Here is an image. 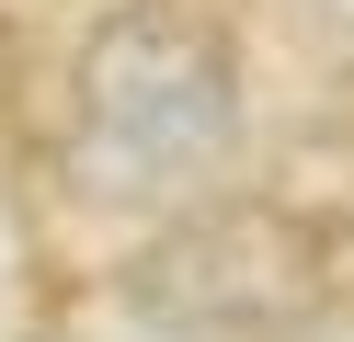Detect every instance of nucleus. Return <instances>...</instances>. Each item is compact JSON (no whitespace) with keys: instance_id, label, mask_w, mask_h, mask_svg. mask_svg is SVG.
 <instances>
[{"instance_id":"obj_1","label":"nucleus","mask_w":354,"mask_h":342,"mask_svg":"<svg viewBox=\"0 0 354 342\" xmlns=\"http://www.w3.org/2000/svg\"><path fill=\"white\" fill-rule=\"evenodd\" d=\"M240 126V46L217 0H126L80 46V149L115 182H183Z\"/></svg>"},{"instance_id":"obj_2","label":"nucleus","mask_w":354,"mask_h":342,"mask_svg":"<svg viewBox=\"0 0 354 342\" xmlns=\"http://www.w3.org/2000/svg\"><path fill=\"white\" fill-rule=\"evenodd\" d=\"M331 296V251L308 217L286 205H217L183 217L126 263V308L160 319V331H206V342H274L308 331Z\"/></svg>"}]
</instances>
